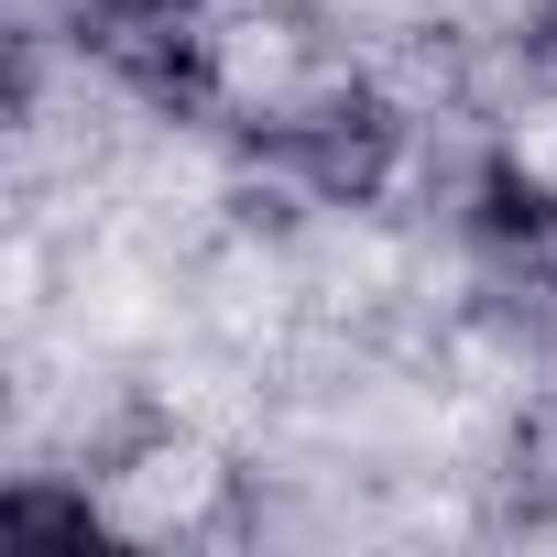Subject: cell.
Listing matches in <instances>:
<instances>
[{
	"mask_svg": "<svg viewBox=\"0 0 557 557\" xmlns=\"http://www.w3.org/2000/svg\"><path fill=\"white\" fill-rule=\"evenodd\" d=\"M230 164L273 175L307 219H372L426 164V99L394 88L383 66H350V55L307 66V77H273L230 121Z\"/></svg>",
	"mask_w": 557,
	"mask_h": 557,
	"instance_id": "cell-1",
	"label": "cell"
},
{
	"mask_svg": "<svg viewBox=\"0 0 557 557\" xmlns=\"http://www.w3.org/2000/svg\"><path fill=\"white\" fill-rule=\"evenodd\" d=\"M448 240L503 307H557V153L470 143L448 175Z\"/></svg>",
	"mask_w": 557,
	"mask_h": 557,
	"instance_id": "cell-2",
	"label": "cell"
},
{
	"mask_svg": "<svg viewBox=\"0 0 557 557\" xmlns=\"http://www.w3.org/2000/svg\"><path fill=\"white\" fill-rule=\"evenodd\" d=\"M121 513H110V481L88 459H34V470L0 481V535H23V546H88Z\"/></svg>",
	"mask_w": 557,
	"mask_h": 557,
	"instance_id": "cell-3",
	"label": "cell"
},
{
	"mask_svg": "<svg viewBox=\"0 0 557 557\" xmlns=\"http://www.w3.org/2000/svg\"><path fill=\"white\" fill-rule=\"evenodd\" d=\"M492 55L524 99L557 110V0H503V23H492Z\"/></svg>",
	"mask_w": 557,
	"mask_h": 557,
	"instance_id": "cell-4",
	"label": "cell"
},
{
	"mask_svg": "<svg viewBox=\"0 0 557 557\" xmlns=\"http://www.w3.org/2000/svg\"><path fill=\"white\" fill-rule=\"evenodd\" d=\"M66 23H230V0H66Z\"/></svg>",
	"mask_w": 557,
	"mask_h": 557,
	"instance_id": "cell-5",
	"label": "cell"
}]
</instances>
